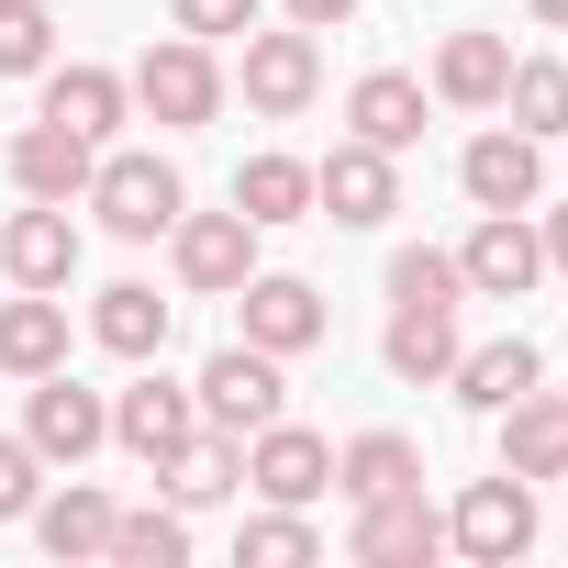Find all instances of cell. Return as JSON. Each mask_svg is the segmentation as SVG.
I'll return each instance as SVG.
<instances>
[{"mask_svg":"<svg viewBox=\"0 0 568 568\" xmlns=\"http://www.w3.org/2000/svg\"><path fill=\"white\" fill-rule=\"evenodd\" d=\"M90 212H101V234H123V245H156L179 212H190V190H179V168L168 156H145V145H112L101 168H90V190H79Z\"/></svg>","mask_w":568,"mask_h":568,"instance_id":"6da1fadb","label":"cell"},{"mask_svg":"<svg viewBox=\"0 0 568 568\" xmlns=\"http://www.w3.org/2000/svg\"><path fill=\"white\" fill-rule=\"evenodd\" d=\"M190 402H201V424L212 435H256V424H278V413H291V379H278V357L267 346H223L201 379H190Z\"/></svg>","mask_w":568,"mask_h":568,"instance_id":"7a4b0ae2","label":"cell"},{"mask_svg":"<svg viewBox=\"0 0 568 568\" xmlns=\"http://www.w3.org/2000/svg\"><path fill=\"white\" fill-rule=\"evenodd\" d=\"M123 90H134V101L168 123V134H201V123L223 112V68H212V45H201V34H168V45H145V68H134Z\"/></svg>","mask_w":568,"mask_h":568,"instance_id":"3957f363","label":"cell"},{"mask_svg":"<svg viewBox=\"0 0 568 568\" xmlns=\"http://www.w3.org/2000/svg\"><path fill=\"white\" fill-rule=\"evenodd\" d=\"M446 546L457 557H479V568H513L524 546H535V479H468V501L446 513Z\"/></svg>","mask_w":568,"mask_h":568,"instance_id":"277c9868","label":"cell"},{"mask_svg":"<svg viewBox=\"0 0 568 568\" xmlns=\"http://www.w3.org/2000/svg\"><path fill=\"white\" fill-rule=\"evenodd\" d=\"M23 446H34V457H57V468H79L90 446H112V402H101V390H79L68 368H45V379H34V402H23Z\"/></svg>","mask_w":568,"mask_h":568,"instance_id":"5b68a950","label":"cell"},{"mask_svg":"<svg viewBox=\"0 0 568 568\" xmlns=\"http://www.w3.org/2000/svg\"><path fill=\"white\" fill-rule=\"evenodd\" d=\"M313 212H335V223H390L402 212V179H390V145H368V134H346L324 168H313Z\"/></svg>","mask_w":568,"mask_h":568,"instance_id":"8992f818","label":"cell"},{"mask_svg":"<svg viewBox=\"0 0 568 568\" xmlns=\"http://www.w3.org/2000/svg\"><path fill=\"white\" fill-rule=\"evenodd\" d=\"M245 479H256L267 501H291V513H302V501L335 490V446H324L313 424H256V435H245Z\"/></svg>","mask_w":568,"mask_h":568,"instance_id":"52a82bcc","label":"cell"},{"mask_svg":"<svg viewBox=\"0 0 568 568\" xmlns=\"http://www.w3.org/2000/svg\"><path fill=\"white\" fill-rule=\"evenodd\" d=\"M457 278L479 302H524L546 278V234H524V212H479V234L457 245Z\"/></svg>","mask_w":568,"mask_h":568,"instance_id":"ba28073f","label":"cell"},{"mask_svg":"<svg viewBox=\"0 0 568 568\" xmlns=\"http://www.w3.org/2000/svg\"><path fill=\"white\" fill-rule=\"evenodd\" d=\"M190 435H201V402H190L179 379H134V390L112 402V446H123V457H145V468L190 457Z\"/></svg>","mask_w":568,"mask_h":568,"instance_id":"9c48e42d","label":"cell"},{"mask_svg":"<svg viewBox=\"0 0 568 568\" xmlns=\"http://www.w3.org/2000/svg\"><path fill=\"white\" fill-rule=\"evenodd\" d=\"M168 245H179V278H190V291H245V278H256V223H245V212H179Z\"/></svg>","mask_w":568,"mask_h":568,"instance_id":"30bf717a","label":"cell"},{"mask_svg":"<svg viewBox=\"0 0 568 568\" xmlns=\"http://www.w3.org/2000/svg\"><path fill=\"white\" fill-rule=\"evenodd\" d=\"M0 267H12V291H68V278H79V223H68V201H34V212L0 223Z\"/></svg>","mask_w":568,"mask_h":568,"instance_id":"8fae6325","label":"cell"},{"mask_svg":"<svg viewBox=\"0 0 568 568\" xmlns=\"http://www.w3.org/2000/svg\"><path fill=\"white\" fill-rule=\"evenodd\" d=\"M234 313H245V346H267V357L324 346V291H313V278H245Z\"/></svg>","mask_w":568,"mask_h":568,"instance_id":"7c38bea8","label":"cell"},{"mask_svg":"<svg viewBox=\"0 0 568 568\" xmlns=\"http://www.w3.org/2000/svg\"><path fill=\"white\" fill-rule=\"evenodd\" d=\"M457 179H468V201L479 212H535V190H546V156H535V134H479L468 156H457Z\"/></svg>","mask_w":568,"mask_h":568,"instance_id":"4fadbf2b","label":"cell"},{"mask_svg":"<svg viewBox=\"0 0 568 568\" xmlns=\"http://www.w3.org/2000/svg\"><path fill=\"white\" fill-rule=\"evenodd\" d=\"M446 546V513L424 490H390V501H357V557L368 568H424Z\"/></svg>","mask_w":568,"mask_h":568,"instance_id":"5bb4252c","label":"cell"},{"mask_svg":"<svg viewBox=\"0 0 568 568\" xmlns=\"http://www.w3.org/2000/svg\"><path fill=\"white\" fill-rule=\"evenodd\" d=\"M324 90V45L291 23V34H245V101L256 112H302Z\"/></svg>","mask_w":568,"mask_h":568,"instance_id":"9a60e30c","label":"cell"},{"mask_svg":"<svg viewBox=\"0 0 568 568\" xmlns=\"http://www.w3.org/2000/svg\"><path fill=\"white\" fill-rule=\"evenodd\" d=\"M90 168H101V145L68 134V123H23V134H12V179H23V201H79Z\"/></svg>","mask_w":568,"mask_h":568,"instance_id":"2e32d148","label":"cell"},{"mask_svg":"<svg viewBox=\"0 0 568 568\" xmlns=\"http://www.w3.org/2000/svg\"><path fill=\"white\" fill-rule=\"evenodd\" d=\"M501 468H513V479H568V402H557V390L501 402Z\"/></svg>","mask_w":568,"mask_h":568,"instance_id":"e0dca14e","label":"cell"},{"mask_svg":"<svg viewBox=\"0 0 568 568\" xmlns=\"http://www.w3.org/2000/svg\"><path fill=\"white\" fill-rule=\"evenodd\" d=\"M501 79H513V34H446V45H435V101L501 112Z\"/></svg>","mask_w":568,"mask_h":568,"instance_id":"ac0fdd59","label":"cell"},{"mask_svg":"<svg viewBox=\"0 0 568 568\" xmlns=\"http://www.w3.org/2000/svg\"><path fill=\"white\" fill-rule=\"evenodd\" d=\"M0 368H12V379H45V368H68V302H57V291L0 302Z\"/></svg>","mask_w":568,"mask_h":568,"instance_id":"d6986e66","label":"cell"},{"mask_svg":"<svg viewBox=\"0 0 568 568\" xmlns=\"http://www.w3.org/2000/svg\"><path fill=\"white\" fill-rule=\"evenodd\" d=\"M346 123L368 134V145H424V79H402V68H368L357 90H346Z\"/></svg>","mask_w":568,"mask_h":568,"instance_id":"ffe728a7","label":"cell"},{"mask_svg":"<svg viewBox=\"0 0 568 568\" xmlns=\"http://www.w3.org/2000/svg\"><path fill=\"white\" fill-rule=\"evenodd\" d=\"M379 357H390L402 379H446V368H457V302H390Z\"/></svg>","mask_w":568,"mask_h":568,"instance_id":"44dd1931","label":"cell"},{"mask_svg":"<svg viewBox=\"0 0 568 568\" xmlns=\"http://www.w3.org/2000/svg\"><path fill=\"white\" fill-rule=\"evenodd\" d=\"M123 101H134V90H123L112 68H45V123H68V134H90V145L123 123Z\"/></svg>","mask_w":568,"mask_h":568,"instance_id":"7402d4cb","label":"cell"},{"mask_svg":"<svg viewBox=\"0 0 568 568\" xmlns=\"http://www.w3.org/2000/svg\"><path fill=\"white\" fill-rule=\"evenodd\" d=\"M446 379H457V402H468V413H501V402H524V390H535V346H524V335H501V346H457V368H446Z\"/></svg>","mask_w":568,"mask_h":568,"instance_id":"603a6c76","label":"cell"},{"mask_svg":"<svg viewBox=\"0 0 568 568\" xmlns=\"http://www.w3.org/2000/svg\"><path fill=\"white\" fill-rule=\"evenodd\" d=\"M335 490L346 501H390V490H424V446L413 435H357L335 457Z\"/></svg>","mask_w":568,"mask_h":568,"instance_id":"cb8c5ba5","label":"cell"},{"mask_svg":"<svg viewBox=\"0 0 568 568\" xmlns=\"http://www.w3.org/2000/svg\"><path fill=\"white\" fill-rule=\"evenodd\" d=\"M234 212H245L256 234H267V223H302V212H313V168H302V156H245V168H234Z\"/></svg>","mask_w":568,"mask_h":568,"instance_id":"d4e9b609","label":"cell"},{"mask_svg":"<svg viewBox=\"0 0 568 568\" xmlns=\"http://www.w3.org/2000/svg\"><path fill=\"white\" fill-rule=\"evenodd\" d=\"M90 335H101L112 357H156V346H168V302L145 291V278H112V291L90 302Z\"/></svg>","mask_w":568,"mask_h":568,"instance_id":"484cf974","label":"cell"},{"mask_svg":"<svg viewBox=\"0 0 568 568\" xmlns=\"http://www.w3.org/2000/svg\"><path fill=\"white\" fill-rule=\"evenodd\" d=\"M34 535H45V557H112V501L90 479H68L57 501H34Z\"/></svg>","mask_w":568,"mask_h":568,"instance_id":"4316f807","label":"cell"},{"mask_svg":"<svg viewBox=\"0 0 568 568\" xmlns=\"http://www.w3.org/2000/svg\"><path fill=\"white\" fill-rule=\"evenodd\" d=\"M156 479L179 490V513H201V501H223V490L245 479V435H212V424H201V435H190V457H168Z\"/></svg>","mask_w":568,"mask_h":568,"instance_id":"83f0119b","label":"cell"},{"mask_svg":"<svg viewBox=\"0 0 568 568\" xmlns=\"http://www.w3.org/2000/svg\"><path fill=\"white\" fill-rule=\"evenodd\" d=\"M501 101H513V134H568V68H546V57H513V79H501Z\"/></svg>","mask_w":568,"mask_h":568,"instance_id":"f1b7e54d","label":"cell"},{"mask_svg":"<svg viewBox=\"0 0 568 568\" xmlns=\"http://www.w3.org/2000/svg\"><path fill=\"white\" fill-rule=\"evenodd\" d=\"M57 68V12L45 0H0V79H45Z\"/></svg>","mask_w":568,"mask_h":568,"instance_id":"f546056e","label":"cell"},{"mask_svg":"<svg viewBox=\"0 0 568 568\" xmlns=\"http://www.w3.org/2000/svg\"><path fill=\"white\" fill-rule=\"evenodd\" d=\"M112 557L123 568H179L190 557V513H112Z\"/></svg>","mask_w":568,"mask_h":568,"instance_id":"4dcf8cb0","label":"cell"},{"mask_svg":"<svg viewBox=\"0 0 568 568\" xmlns=\"http://www.w3.org/2000/svg\"><path fill=\"white\" fill-rule=\"evenodd\" d=\"M234 546H245V568H302V557H313V524H302L291 501H278V513H256Z\"/></svg>","mask_w":568,"mask_h":568,"instance_id":"1f68e13d","label":"cell"},{"mask_svg":"<svg viewBox=\"0 0 568 568\" xmlns=\"http://www.w3.org/2000/svg\"><path fill=\"white\" fill-rule=\"evenodd\" d=\"M468 278H457V256H435V245H402L390 256V302H457Z\"/></svg>","mask_w":568,"mask_h":568,"instance_id":"d6a6232c","label":"cell"},{"mask_svg":"<svg viewBox=\"0 0 568 568\" xmlns=\"http://www.w3.org/2000/svg\"><path fill=\"white\" fill-rule=\"evenodd\" d=\"M34 479H45V457H34V446H23V435H0V524H23V513H34V501H45V490H34Z\"/></svg>","mask_w":568,"mask_h":568,"instance_id":"836d02e7","label":"cell"},{"mask_svg":"<svg viewBox=\"0 0 568 568\" xmlns=\"http://www.w3.org/2000/svg\"><path fill=\"white\" fill-rule=\"evenodd\" d=\"M168 23L201 34V45H212V34H256V0H168Z\"/></svg>","mask_w":568,"mask_h":568,"instance_id":"e575fe53","label":"cell"},{"mask_svg":"<svg viewBox=\"0 0 568 568\" xmlns=\"http://www.w3.org/2000/svg\"><path fill=\"white\" fill-rule=\"evenodd\" d=\"M291 23L302 34H335V23H357V0H291Z\"/></svg>","mask_w":568,"mask_h":568,"instance_id":"d590c367","label":"cell"},{"mask_svg":"<svg viewBox=\"0 0 568 568\" xmlns=\"http://www.w3.org/2000/svg\"><path fill=\"white\" fill-rule=\"evenodd\" d=\"M546 267H568V212H557V223H546Z\"/></svg>","mask_w":568,"mask_h":568,"instance_id":"8d00e7d4","label":"cell"},{"mask_svg":"<svg viewBox=\"0 0 568 568\" xmlns=\"http://www.w3.org/2000/svg\"><path fill=\"white\" fill-rule=\"evenodd\" d=\"M535 23H546V34H568V0H535Z\"/></svg>","mask_w":568,"mask_h":568,"instance_id":"74e56055","label":"cell"}]
</instances>
